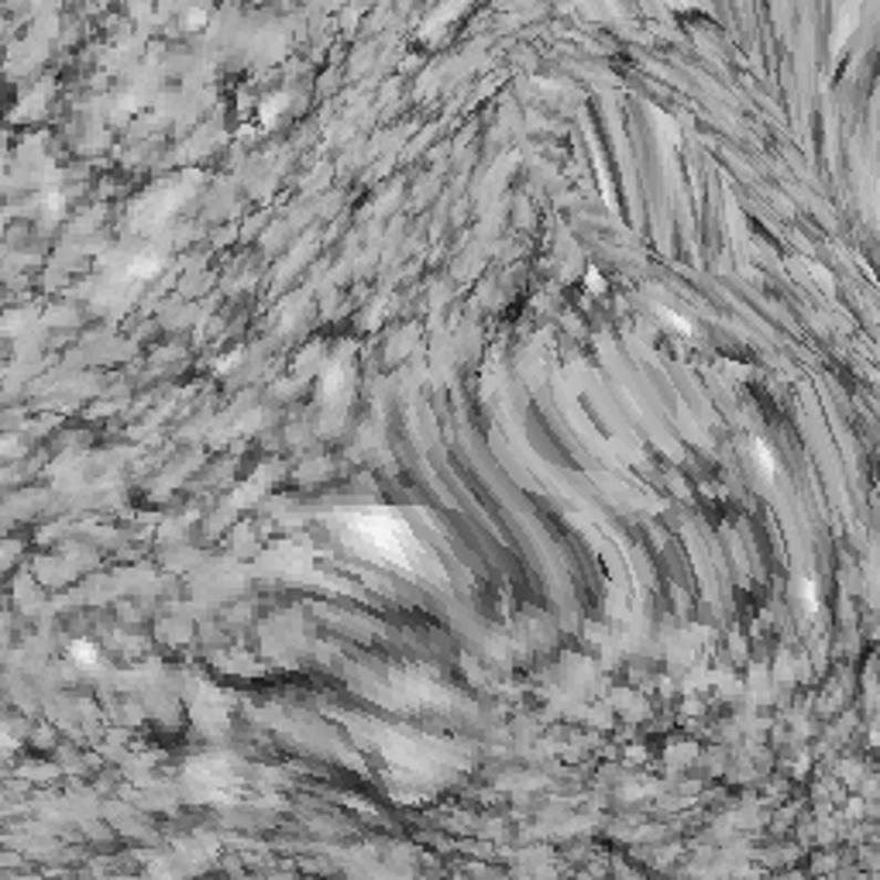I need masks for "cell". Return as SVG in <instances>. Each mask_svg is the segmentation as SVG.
<instances>
[{"instance_id":"cell-1","label":"cell","mask_w":880,"mask_h":880,"mask_svg":"<svg viewBox=\"0 0 880 880\" xmlns=\"http://www.w3.org/2000/svg\"><path fill=\"white\" fill-rule=\"evenodd\" d=\"M341 530H344V540L362 550L365 558L396 565V568H416L420 565V540L393 513H385V509L351 513V516H344Z\"/></svg>"},{"instance_id":"cell-2","label":"cell","mask_w":880,"mask_h":880,"mask_svg":"<svg viewBox=\"0 0 880 880\" xmlns=\"http://www.w3.org/2000/svg\"><path fill=\"white\" fill-rule=\"evenodd\" d=\"M73 658H76V664L93 667V664H96V650H93L90 643H73Z\"/></svg>"}]
</instances>
